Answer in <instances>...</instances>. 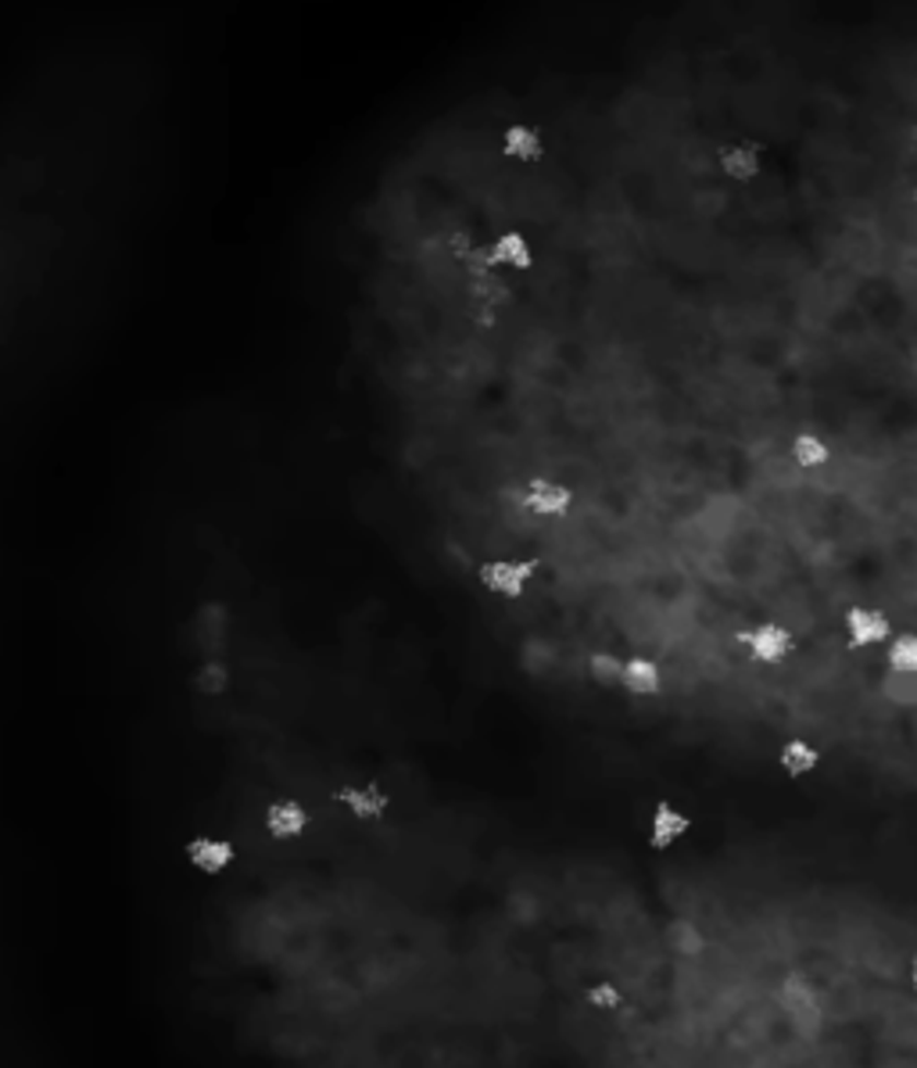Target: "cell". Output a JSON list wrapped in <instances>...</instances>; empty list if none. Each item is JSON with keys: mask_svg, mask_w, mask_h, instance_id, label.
Returning <instances> with one entry per match:
<instances>
[{"mask_svg": "<svg viewBox=\"0 0 917 1068\" xmlns=\"http://www.w3.org/2000/svg\"><path fill=\"white\" fill-rule=\"evenodd\" d=\"M179 854H184V865L204 879H219L237 865V843L226 835H190Z\"/></svg>", "mask_w": 917, "mask_h": 1068, "instance_id": "obj_1", "label": "cell"}, {"mask_svg": "<svg viewBox=\"0 0 917 1068\" xmlns=\"http://www.w3.org/2000/svg\"><path fill=\"white\" fill-rule=\"evenodd\" d=\"M778 1004H781L785 1014H792V1019L807 1022V1025L824 1022V994L807 972L785 975L781 986H778Z\"/></svg>", "mask_w": 917, "mask_h": 1068, "instance_id": "obj_2", "label": "cell"}, {"mask_svg": "<svg viewBox=\"0 0 917 1068\" xmlns=\"http://www.w3.org/2000/svg\"><path fill=\"white\" fill-rule=\"evenodd\" d=\"M538 567L531 560H487L481 571H477V582H481L491 596L498 599H520L527 588H531Z\"/></svg>", "mask_w": 917, "mask_h": 1068, "instance_id": "obj_3", "label": "cell"}, {"mask_svg": "<svg viewBox=\"0 0 917 1068\" xmlns=\"http://www.w3.org/2000/svg\"><path fill=\"white\" fill-rule=\"evenodd\" d=\"M843 627H846L849 646L863 649V653L885 649L889 642H893V635H896V627H893V621H889V613L874 610V607H854V610L846 613Z\"/></svg>", "mask_w": 917, "mask_h": 1068, "instance_id": "obj_4", "label": "cell"}, {"mask_svg": "<svg viewBox=\"0 0 917 1068\" xmlns=\"http://www.w3.org/2000/svg\"><path fill=\"white\" fill-rule=\"evenodd\" d=\"M745 653L760 667H781L796 656V635L781 624H760L745 635Z\"/></svg>", "mask_w": 917, "mask_h": 1068, "instance_id": "obj_5", "label": "cell"}, {"mask_svg": "<svg viewBox=\"0 0 917 1068\" xmlns=\"http://www.w3.org/2000/svg\"><path fill=\"white\" fill-rule=\"evenodd\" d=\"M313 829V810L302 800H273L262 814V832L277 843H294Z\"/></svg>", "mask_w": 917, "mask_h": 1068, "instance_id": "obj_6", "label": "cell"}, {"mask_svg": "<svg viewBox=\"0 0 917 1068\" xmlns=\"http://www.w3.org/2000/svg\"><path fill=\"white\" fill-rule=\"evenodd\" d=\"M333 800H338L355 821H380V818H387V810H391V793L373 782L344 785V789L333 793Z\"/></svg>", "mask_w": 917, "mask_h": 1068, "instance_id": "obj_7", "label": "cell"}, {"mask_svg": "<svg viewBox=\"0 0 917 1068\" xmlns=\"http://www.w3.org/2000/svg\"><path fill=\"white\" fill-rule=\"evenodd\" d=\"M714 30V25H709ZM725 83V80H720ZM731 115V112H728ZM734 130V126H731ZM720 173H725L728 179H734V184H753V179L760 176V169H764V154H760L756 144H749V140L742 137H731L725 148H720Z\"/></svg>", "mask_w": 917, "mask_h": 1068, "instance_id": "obj_8", "label": "cell"}, {"mask_svg": "<svg viewBox=\"0 0 917 1068\" xmlns=\"http://www.w3.org/2000/svg\"><path fill=\"white\" fill-rule=\"evenodd\" d=\"M692 832V818L684 814L678 803L660 800L653 810V821H649V843L656 850H674L681 840H689Z\"/></svg>", "mask_w": 917, "mask_h": 1068, "instance_id": "obj_9", "label": "cell"}, {"mask_svg": "<svg viewBox=\"0 0 917 1068\" xmlns=\"http://www.w3.org/2000/svg\"><path fill=\"white\" fill-rule=\"evenodd\" d=\"M234 689V671L223 660H201L190 664L187 671V692L198 700H223Z\"/></svg>", "mask_w": 917, "mask_h": 1068, "instance_id": "obj_10", "label": "cell"}, {"mask_svg": "<svg viewBox=\"0 0 917 1068\" xmlns=\"http://www.w3.org/2000/svg\"><path fill=\"white\" fill-rule=\"evenodd\" d=\"M524 506H527V513H534V517L563 520L566 513L574 509V492L566 484H555V481H534L524 492Z\"/></svg>", "mask_w": 917, "mask_h": 1068, "instance_id": "obj_11", "label": "cell"}, {"mask_svg": "<svg viewBox=\"0 0 917 1068\" xmlns=\"http://www.w3.org/2000/svg\"><path fill=\"white\" fill-rule=\"evenodd\" d=\"M502 154L516 165H538L545 159V137L531 122H509L502 133Z\"/></svg>", "mask_w": 917, "mask_h": 1068, "instance_id": "obj_12", "label": "cell"}, {"mask_svg": "<svg viewBox=\"0 0 917 1068\" xmlns=\"http://www.w3.org/2000/svg\"><path fill=\"white\" fill-rule=\"evenodd\" d=\"M824 764V753L813 746L810 739H789L778 750V767L789 775L792 782H803L810 775H818Z\"/></svg>", "mask_w": 917, "mask_h": 1068, "instance_id": "obj_13", "label": "cell"}, {"mask_svg": "<svg viewBox=\"0 0 917 1068\" xmlns=\"http://www.w3.org/2000/svg\"><path fill=\"white\" fill-rule=\"evenodd\" d=\"M624 692L635 700H656L663 692V671L653 656H631L624 667Z\"/></svg>", "mask_w": 917, "mask_h": 1068, "instance_id": "obj_14", "label": "cell"}, {"mask_svg": "<svg viewBox=\"0 0 917 1068\" xmlns=\"http://www.w3.org/2000/svg\"><path fill=\"white\" fill-rule=\"evenodd\" d=\"M792 459H796V467L799 470H824V467H832V459H835V448L828 437H821V434H813V431H803V434H796L792 437Z\"/></svg>", "mask_w": 917, "mask_h": 1068, "instance_id": "obj_15", "label": "cell"}, {"mask_svg": "<svg viewBox=\"0 0 917 1068\" xmlns=\"http://www.w3.org/2000/svg\"><path fill=\"white\" fill-rule=\"evenodd\" d=\"M491 255L509 266V269H531L534 266V251H531V240L524 234H516V230H506V234L491 237Z\"/></svg>", "mask_w": 917, "mask_h": 1068, "instance_id": "obj_16", "label": "cell"}, {"mask_svg": "<svg viewBox=\"0 0 917 1068\" xmlns=\"http://www.w3.org/2000/svg\"><path fill=\"white\" fill-rule=\"evenodd\" d=\"M882 660L896 674H917V632H900L882 649Z\"/></svg>", "mask_w": 917, "mask_h": 1068, "instance_id": "obj_17", "label": "cell"}, {"mask_svg": "<svg viewBox=\"0 0 917 1068\" xmlns=\"http://www.w3.org/2000/svg\"><path fill=\"white\" fill-rule=\"evenodd\" d=\"M585 1000H588V1008H596V1011H602V1014H616L620 1008H624L627 994H624V989H620L616 983L602 979V983H591V986L585 989Z\"/></svg>", "mask_w": 917, "mask_h": 1068, "instance_id": "obj_18", "label": "cell"}, {"mask_svg": "<svg viewBox=\"0 0 917 1068\" xmlns=\"http://www.w3.org/2000/svg\"><path fill=\"white\" fill-rule=\"evenodd\" d=\"M910 986L917 989V958L910 961Z\"/></svg>", "mask_w": 917, "mask_h": 1068, "instance_id": "obj_19", "label": "cell"}, {"mask_svg": "<svg viewBox=\"0 0 917 1068\" xmlns=\"http://www.w3.org/2000/svg\"><path fill=\"white\" fill-rule=\"evenodd\" d=\"M914 209H917V187H914Z\"/></svg>", "mask_w": 917, "mask_h": 1068, "instance_id": "obj_20", "label": "cell"}]
</instances>
